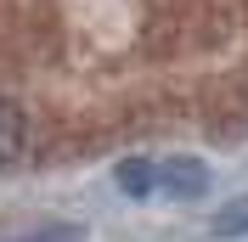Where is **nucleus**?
<instances>
[{
	"label": "nucleus",
	"instance_id": "obj_3",
	"mask_svg": "<svg viewBox=\"0 0 248 242\" xmlns=\"http://www.w3.org/2000/svg\"><path fill=\"white\" fill-rule=\"evenodd\" d=\"M158 186V169L147 164V158H124L119 164V192H130V197H147Z\"/></svg>",
	"mask_w": 248,
	"mask_h": 242
},
{
	"label": "nucleus",
	"instance_id": "obj_1",
	"mask_svg": "<svg viewBox=\"0 0 248 242\" xmlns=\"http://www.w3.org/2000/svg\"><path fill=\"white\" fill-rule=\"evenodd\" d=\"M158 186L170 197H203L209 192V169H203L198 158H170V164L158 169Z\"/></svg>",
	"mask_w": 248,
	"mask_h": 242
},
{
	"label": "nucleus",
	"instance_id": "obj_4",
	"mask_svg": "<svg viewBox=\"0 0 248 242\" xmlns=\"http://www.w3.org/2000/svg\"><path fill=\"white\" fill-rule=\"evenodd\" d=\"M243 231H248V197L232 203V209H220L215 220H209V237H243Z\"/></svg>",
	"mask_w": 248,
	"mask_h": 242
},
{
	"label": "nucleus",
	"instance_id": "obj_2",
	"mask_svg": "<svg viewBox=\"0 0 248 242\" xmlns=\"http://www.w3.org/2000/svg\"><path fill=\"white\" fill-rule=\"evenodd\" d=\"M29 141V119H23V107L17 102H0V164H12L17 152Z\"/></svg>",
	"mask_w": 248,
	"mask_h": 242
}]
</instances>
